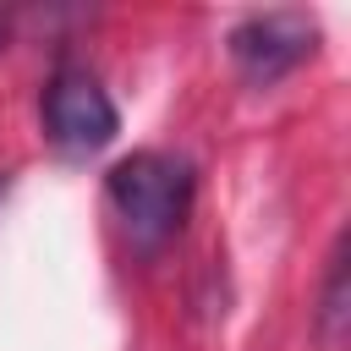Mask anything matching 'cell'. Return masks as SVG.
Returning a JSON list of instances; mask_svg holds the SVG:
<instances>
[{
	"label": "cell",
	"instance_id": "6da1fadb",
	"mask_svg": "<svg viewBox=\"0 0 351 351\" xmlns=\"http://www.w3.org/2000/svg\"><path fill=\"white\" fill-rule=\"evenodd\" d=\"M192 186H197L192 165L176 159V154H159V148H137V154L115 159L110 176H104L110 208H115V219L126 225V236L137 247H165L186 225Z\"/></svg>",
	"mask_w": 351,
	"mask_h": 351
},
{
	"label": "cell",
	"instance_id": "7a4b0ae2",
	"mask_svg": "<svg viewBox=\"0 0 351 351\" xmlns=\"http://www.w3.org/2000/svg\"><path fill=\"white\" fill-rule=\"evenodd\" d=\"M38 110H44L49 143L66 148V154H93V148H104L121 132V115H115L104 82L88 66H60L44 82V104Z\"/></svg>",
	"mask_w": 351,
	"mask_h": 351
},
{
	"label": "cell",
	"instance_id": "3957f363",
	"mask_svg": "<svg viewBox=\"0 0 351 351\" xmlns=\"http://www.w3.org/2000/svg\"><path fill=\"white\" fill-rule=\"evenodd\" d=\"M318 49V22L307 11H258L230 27V60L247 82H280Z\"/></svg>",
	"mask_w": 351,
	"mask_h": 351
},
{
	"label": "cell",
	"instance_id": "277c9868",
	"mask_svg": "<svg viewBox=\"0 0 351 351\" xmlns=\"http://www.w3.org/2000/svg\"><path fill=\"white\" fill-rule=\"evenodd\" d=\"M318 329H324V340H340V329H346V236H340L335 252H329V280H324Z\"/></svg>",
	"mask_w": 351,
	"mask_h": 351
},
{
	"label": "cell",
	"instance_id": "5b68a950",
	"mask_svg": "<svg viewBox=\"0 0 351 351\" xmlns=\"http://www.w3.org/2000/svg\"><path fill=\"white\" fill-rule=\"evenodd\" d=\"M0 44H5V11H0Z\"/></svg>",
	"mask_w": 351,
	"mask_h": 351
}]
</instances>
